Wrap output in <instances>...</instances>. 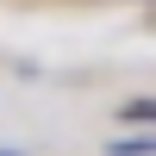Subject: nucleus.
I'll list each match as a JSON object with an SVG mask.
<instances>
[{
  "label": "nucleus",
  "mask_w": 156,
  "mask_h": 156,
  "mask_svg": "<svg viewBox=\"0 0 156 156\" xmlns=\"http://www.w3.org/2000/svg\"><path fill=\"white\" fill-rule=\"evenodd\" d=\"M106 156H156V131H144V137H112Z\"/></svg>",
  "instance_id": "1"
},
{
  "label": "nucleus",
  "mask_w": 156,
  "mask_h": 156,
  "mask_svg": "<svg viewBox=\"0 0 156 156\" xmlns=\"http://www.w3.org/2000/svg\"><path fill=\"white\" fill-rule=\"evenodd\" d=\"M125 112H131V119H156V100H131Z\"/></svg>",
  "instance_id": "2"
},
{
  "label": "nucleus",
  "mask_w": 156,
  "mask_h": 156,
  "mask_svg": "<svg viewBox=\"0 0 156 156\" xmlns=\"http://www.w3.org/2000/svg\"><path fill=\"white\" fill-rule=\"evenodd\" d=\"M0 156H19V150H0Z\"/></svg>",
  "instance_id": "3"
}]
</instances>
